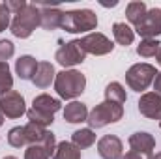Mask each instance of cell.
Wrapping results in <instances>:
<instances>
[{"label": "cell", "mask_w": 161, "mask_h": 159, "mask_svg": "<svg viewBox=\"0 0 161 159\" xmlns=\"http://www.w3.org/2000/svg\"><path fill=\"white\" fill-rule=\"evenodd\" d=\"M122 159H152V157H148V156H142V154H137V152H127L125 156H122Z\"/></svg>", "instance_id": "32"}, {"label": "cell", "mask_w": 161, "mask_h": 159, "mask_svg": "<svg viewBox=\"0 0 161 159\" xmlns=\"http://www.w3.org/2000/svg\"><path fill=\"white\" fill-rule=\"evenodd\" d=\"M122 116H124V105L113 103V101H103L88 112L86 122H88L90 129H99V127H105L109 123L122 120Z\"/></svg>", "instance_id": "4"}, {"label": "cell", "mask_w": 161, "mask_h": 159, "mask_svg": "<svg viewBox=\"0 0 161 159\" xmlns=\"http://www.w3.org/2000/svg\"><path fill=\"white\" fill-rule=\"evenodd\" d=\"M15 54V45L9 40H0V62H8Z\"/></svg>", "instance_id": "29"}, {"label": "cell", "mask_w": 161, "mask_h": 159, "mask_svg": "<svg viewBox=\"0 0 161 159\" xmlns=\"http://www.w3.org/2000/svg\"><path fill=\"white\" fill-rule=\"evenodd\" d=\"M71 142H73L79 150L90 148V146L96 142V133H94V129H90V127L79 129V131H75V133L71 135Z\"/></svg>", "instance_id": "20"}, {"label": "cell", "mask_w": 161, "mask_h": 159, "mask_svg": "<svg viewBox=\"0 0 161 159\" xmlns=\"http://www.w3.org/2000/svg\"><path fill=\"white\" fill-rule=\"evenodd\" d=\"M0 112L6 116V118H21L25 112H26V105H25V97L11 90L4 96H0Z\"/></svg>", "instance_id": "9"}, {"label": "cell", "mask_w": 161, "mask_h": 159, "mask_svg": "<svg viewBox=\"0 0 161 159\" xmlns=\"http://www.w3.org/2000/svg\"><path fill=\"white\" fill-rule=\"evenodd\" d=\"M26 116L28 120L32 122V123H36V125H41V127H47V125H51L53 122H54V114H51V112H45V111H40V109H30V111H26Z\"/></svg>", "instance_id": "23"}, {"label": "cell", "mask_w": 161, "mask_h": 159, "mask_svg": "<svg viewBox=\"0 0 161 159\" xmlns=\"http://www.w3.org/2000/svg\"><path fill=\"white\" fill-rule=\"evenodd\" d=\"M11 88H13V77H11L9 66L8 62H0V96L11 92Z\"/></svg>", "instance_id": "27"}, {"label": "cell", "mask_w": 161, "mask_h": 159, "mask_svg": "<svg viewBox=\"0 0 161 159\" xmlns=\"http://www.w3.org/2000/svg\"><path fill=\"white\" fill-rule=\"evenodd\" d=\"M54 58L62 68H73V66H79L86 60V52L80 47L79 40H71L68 43H62V47L56 51Z\"/></svg>", "instance_id": "7"}, {"label": "cell", "mask_w": 161, "mask_h": 159, "mask_svg": "<svg viewBox=\"0 0 161 159\" xmlns=\"http://www.w3.org/2000/svg\"><path fill=\"white\" fill-rule=\"evenodd\" d=\"M159 49L161 43L158 40H142L137 47V54L142 58H152V56H158Z\"/></svg>", "instance_id": "24"}, {"label": "cell", "mask_w": 161, "mask_h": 159, "mask_svg": "<svg viewBox=\"0 0 161 159\" xmlns=\"http://www.w3.org/2000/svg\"><path fill=\"white\" fill-rule=\"evenodd\" d=\"M113 36H114V41L118 45L127 47L135 40V30L129 25H125V23H114L113 25Z\"/></svg>", "instance_id": "18"}, {"label": "cell", "mask_w": 161, "mask_h": 159, "mask_svg": "<svg viewBox=\"0 0 161 159\" xmlns=\"http://www.w3.org/2000/svg\"><path fill=\"white\" fill-rule=\"evenodd\" d=\"M53 159H80V150L73 144V142H58L56 150L53 154Z\"/></svg>", "instance_id": "19"}, {"label": "cell", "mask_w": 161, "mask_h": 159, "mask_svg": "<svg viewBox=\"0 0 161 159\" xmlns=\"http://www.w3.org/2000/svg\"><path fill=\"white\" fill-rule=\"evenodd\" d=\"M158 71L154 66L150 64H133L127 71H125V82L131 90L135 92H144L156 79Z\"/></svg>", "instance_id": "5"}, {"label": "cell", "mask_w": 161, "mask_h": 159, "mask_svg": "<svg viewBox=\"0 0 161 159\" xmlns=\"http://www.w3.org/2000/svg\"><path fill=\"white\" fill-rule=\"evenodd\" d=\"M4 159H17V157H13V156H8V157H4Z\"/></svg>", "instance_id": "37"}, {"label": "cell", "mask_w": 161, "mask_h": 159, "mask_svg": "<svg viewBox=\"0 0 161 159\" xmlns=\"http://www.w3.org/2000/svg\"><path fill=\"white\" fill-rule=\"evenodd\" d=\"M86 88V77L77 69H64L54 77V90L62 99H75Z\"/></svg>", "instance_id": "2"}, {"label": "cell", "mask_w": 161, "mask_h": 159, "mask_svg": "<svg viewBox=\"0 0 161 159\" xmlns=\"http://www.w3.org/2000/svg\"><path fill=\"white\" fill-rule=\"evenodd\" d=\"M41 23V11L40 6L36 4H26L25 9H21L19 13H15V17L11 19V34L19 40H26L32 36V32L40 26Z\"/></svg>", "instance_id": "1"}, {"label": "cell", "mask_w": 161, "mask_h": 159, "mask_svg": "<svg viewBox=\"0 0 161 159\" xmlns=\"http://www.w3.org/2000/svg\"><path fill=\"white\" fill-rule=\"evenodd\" d=\"M122 140L116 135H105L97 140V154L101 159H122Z\"/></svg>", "instance_id": "11"}, {"label": "cell", "mask_w": 161, "mask_h": 159, "mask_svg": "<svg viewBox=\"0 0 161 159\" xmlns=\"http://www.w3.org/2000/svg\"><path fill=\"white\" fill-rule=\"evenodd\" d=\"M38 60L30 54H25V56H19V60L15 62V71L19 75V79L23 80H32L36 75V69H38Z\"/></svg>", "instance_id": "14"}, {"label": "cell", "mask_w": 161, "mask_h": 159, "mask_svg": "<svg viewBox=\"0 0 161 159\" xmlns=\"http://www.w3.org/2000/svg\"><path fill=\"white\" fill-rule=\"evenodd\" d=\"M159 127H161V122H159Z\"/></svg>", "instance_id": "38"}, {"label": "cell", "mask_w": 161, "mask_h": 159, "mask_svg": "<svg viewBox=\"0 0 161 159\" xmlns=\"http://www.w3.org/2000/svg\"><path fill=\"white\" fill-rule=\"evenodd\" d=\"M64 120L69 123H82L88 120V109L80 101H71L64 109Z\"/></svg>", "instance_id": "15"}, {"label": "cell", "mask_w": 161, "mask_h": 159, "mask_svg": "<svg viewBox=\"0 0 161 159\" xmlns=\"http://www.w3.org/2000/svg\"><path fill=\"white\" fill-rule=\"evenodd\" d=\"M139 112L150 120H159L161 122V96L156 92H146L139 99Z\"/></svg>", "instance_id": "10"}, {"label": "cell", "mask_w": 161, "mask_h": 159, "mask_svg": "<svg viewBox=\"0 0 161 159\" xmlns=\"http://www.w3.org/2000/svg\"><path fill=\"white\" fill-rule=\"evenodd\" d=\"M49 152L41 144H30L25 150V159H49Z\"/></svg>", "instance_id": "28"}, {"label": "cell", "mask_w": 161, "mask_h": 159, "mask_svg": "<svg viewBox=\"0 0 161 159\" xmlns=\"http://www.w3.org/2000/svg\"><path fill=\"white\" fill-rule=\"evenodd\" d=\"M80 41V47L84 49L86 54H94V56H103V54H109L113 52L114 49V43L109 40L105 34H99V32H92V34H86Z\"/></svg>", "instance_id": "8"}, {"label": "cell", "mask_w": 161, "mask_h": 159, "mask_svg": "<svg viewBox=\"0 0 161 159\" xmlns=\"http://www.w3.org/2000/svg\"><path fill=\"white\" fill-rule=\"evenodd\" d=\"M154 90H156V94L161 96V71H158V75H156V79H154Z\"/></svg>", "instance_id": "33"}, {"label": "cell", "mask_w": 161, "mask_h": 159, "mask_svg": "<svg viewBox=\"0 0 161 159\" xmlns=\"http://www.w3.org/2000/svg\"><path fill=\"white\" fill-rule=\"evenodd\" d=\"M2 125H4V114L0 112V127H2Z\"/></svg>", "instance_id": "35"}, {"label": "cell", "mask_w": 161, "mask_h": 159, "mask_svg": "<svg viewBox=\"0 0 161 159\" xmlns=\"http://www.w3.org/2000/svg\"><path fill=\"white\" fill-rule=\"evenodd\" d=\"M6 6H8V9H9V13H19L21 9H25L26 8V2L25 0H9V2H4Z\"/></svg>", "instance_id": "31"}, {"label": "cell", "mask_w": 161, "mask_h": 159, "mask_svg": "<svg viewBox=\"0 0 161 159\" xmlns=\"http://www.w3.org/2000/svg\"><path fill=\"white\" fill-rule=\"evenodd\" d=\"M32 107H34V109H40V111H45V112L54 114V112H58V111L62 109V103H60V99L51 97L49 94H40L38 97H34Z\"/></svg>", "instance_id": "17"}, {"label": "cell", "mask_w": 161, "mask_h": 159, "mask_svg": "<svg viewBox=\"0 0 161 159\" xmlns=\"http://www.w3.org/2000/svg\"><path fill=\"white\" fill-rule=\"evenodd\" d=\"M105 101H113V103H120V105H124L127 101L125 90H124V86L120 82L107 84V88H105Z\"/></svg>", "instance_id": "22"}, {"label": "cell", "mask_w": 161, "mask_h": 159, "mask_svg": "<svg viewBox=\"0 0 161 159\" xmlns=\"http://www.w3.org/2000/svg\"><path fill=\"white\" fill-rule=\"evenodd\" d=\"M40 11H41V23H40L41 28H45V30L60 28L64 11L58 6H43V8H40Z\"/></svg>", "instance_id": "13"}, {"label": "cell", "mask_w": 161, "mask_h": 159, "mask_svg": "<svg viewBox=\"0 0 161 159\" xmlns=\"http://www.w3.org/2000/svg\"><path fill=\"white\" fill-rule=\"evenodd\" d=\"M133 30L144 40H156L158 36H161V9L159 8L148 9L144 17L133 26Z\"/></svg>", "instance_id": "6"}, {"label": "cell", "mask_w": 161, "mask_h": 159, "mask_svg": "<svg viewBox=\"0 0 161 159\" xmlns=\"http://www.w3.org/2000/svg\"><path fill=\"white\" fill-rule=\"evenodd\" d=\"M152 159H161V152H158L156 156H152Z\"/></svg>", "instance_id": "36"}, {"label": "cell", "mask_w": 161, "mask_h": 159, "mask_svg": "<svg viewBox=\"0 0 161 159\" xmlns=\"http://www.w3.org/2000/svg\"><path fill=\"white\" fill-rule=\"evenodd\" d=\"M54 77H56V73H54V66H53L51 62H40L32 82H34L38 88H49L51 82L54 80Z\"/></svg>", "instance_id": "16"}, {"label": "cell", "mask_w": 161, "mask_h": 159, "mask_svg": "<svg viewBox=\"0 0 161 159\" xmlns=\"http://www.w3.org/2000/svg\"><path fill=\"white\" fill-rule=\"evenodd\" d=\"M9 9L6 4H0V32H4L9 25H11V17H9Z\"/></svg>", "instance_id": "30"}, {"label": "cell", "mask_w": 161, "mask_h": 159, "mask_svg": "<svg viewBox=\"0 0 161 159\" xmlns=\"http://www.w3.org/2000/svg\"><path fill=\"white\" fill-rule=\"evenodd\" d=\"M97 26V15L92 9H71L64 11L60 28L69 34H84L90 30H96Z\"/></svg>", "instance_id": "3"}, {"label": "cell", "mask_w": 161, "mask_h": 159, "mask_svg": "<svg viewBox=\"0 0 161 159\" xmlns=\"http://www.w3.org/2000/svg\"><path fill=\"white\" fill-rule=\"evenodd\" d=\"M8 142H9V146H13V148H23L25 144H28L26 133H25V125L11 127L9 133H8Z\"/></svg>", "instance_id": "25"}, {"label": "cell", "mask_w": 161, "mask_h": 159, "mask_svg": "<svg viewBox=\"0 0 161 159\" xmlns=\"http://www.w3.org/2000/svg\"><path fill=\"white\" fill-rule=\"evenodd\" d=\"M25 133H26L28 144H40L41 140H43V137H45V133H47V129L41 127V125L32 123V122H28V123L25 125Z\"/></svg>", "instance_id": "26"}, {"label": "cell", "mask_w": 161, "mask_h": 159, "mask_svg": "<svg viewBox=\"0 0 161 159\" xmlns=\"http://www.w3.org/2000/svg\"><path fill=\"white\" fill-rule=\"evenodd\" d=\"M129 148L137 154H142V156H148L152 157L154 156V148H156V139L146 133V131H137L129 137Z\"/></svg>", "instance_id": "12"}, {"label": "cell", "mask_w": 161, "mask_h": 159, "mask_svg": "<svg viewBox=\"0 0 161 159\" xmlns=\"http://www.w3.org/2000/svg\"><path fill=\"white\" fill-rule=\"evenodd\" d=\"M156 58H158V64L161 66V49H159V52H158V56H156Z\"/></svg>", "instance_id": "34"}, {"label": "cell", "mask_w": 161, "mask_h": 159, "mask_svg": "<svg viewBox=\"0 0 161 159\" xmlns=\"http://www.w3.org/2000/svg\"><path fill=\"white\" fill-rule=\"evenodd\" d=\"M146 11H148V9H146V4L141 2V0H135V2H129V4H127V8H125V17H127V21L135 26V25L144 17Z\"/></svg>", "instance_id": "21"}]
</instances>
